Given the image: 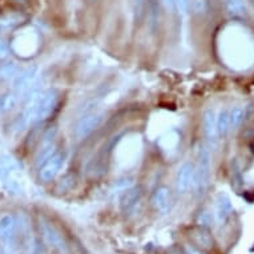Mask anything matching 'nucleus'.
I'll list each match as a JSON object with an SVG mask.
<instances>
[{"instance_id": "nucleus-8", "label": "nucleus", "mask_w": 254, "mask_h": 254, "mask_svg": "<svg viewBox=\"0 0 254 254\" xmlns=\"http://www.w3.org/2000/svg\"><path fill=\"white\" fill-rule=\"evenodd\" d=\"M204 133L208 138V141L214 145L217 141V136H218V132H217V115L214 112V109L208 108L205 109L204 112Z\"/></svg>"}, {"instance_id": "nucleus-4", "label": "nucleus", "mask_w": 254, "mask_h": 254, "mask_svg": "<svg viewBox=\"0 0 254 254\" xmlns=\"http://www.w3.org/2000/svg\"><path fill=\"white\" fill-rule=\"evenodd\" d=\"M64 161H65V156L63 153L52 154L46 163L43 164V167L40 168V175H39L40 176V180L44 181V183L52 181L63 168Z\"/></svg>"}, {"instance_id": "nucleus-10", "label": "nucleus", "mask_w": 254, "mask_h": 254, "mask_svg": "<svg viewBox=\"0 0 254 254\" xmlns=\"http://www.w3.org/2000/svg\"><path fill=\"white\" fill-rule=\"evenodd\" d=\"M141 188L134 187L130 188L128 190H125V193L123 194L120 200L121 208L124 209L125 212H128L130 209H133L136 205L138 204V201L141 200Z\"/></svg>"}, {"instance_id": "nucleus-16", "label": "nucleus", "mask_w": 254, "mask_h": 254, "mask_svg": "<svg viewBox=\"0 0 254 254\" xmlns=\"http://www.w3.org/2000/svg\"><path fill=\"white\" fill-rule=\"evenodd\" d=\"M21 17L19 15H7L0 19V31H11L20 23Z\"/></svg>"}, {"instance_id": "nucleus-5", "label": "nucleus", "mask_w": 254, "mask_h": 254, "mask_svg": "<svg viewBox=\"0 0 254 254\" xmlns=\"http://www.w3.org/2000/svg\"><path fill=\"white\" fill-rule=\"evenodd\" d=\"M194 175H196V168L192 163H184L179 168L176 176V188L179 193H187L194 185Z\"/></svg>"}, {"instance_id": "nucleus-21", "label": "nucleus", "mask_w": 254, "mask_h": 254, "mask_svg": "<svg viewBox=\"0 0 254 254\" xmlns=\"http://www.w3.org/2000/svg\"><path fill=\"white\" fill-rule=\"evenodd\" d=\"M9 47L4 40H0V59H4L8 55Z\"/></svg>"}, {"instance_id": "nucleus-22", "label": "nucleus", "mask_w": 254, "mask_h": 254, "mask_svg": "<svg viewBox=\"0 0 254 254\" xmlns=\"http://www.w3.org/2000/svg\"><path fill=\"white\" fill-rule=\"evenodd\" d=\"M163 3L169 11H175L176 9V0H163Z\"/></svg>"}, {"instance_id": "nucleus-18", "label": "nucleus", "mask_w": 254, "mask_h": 254, "mask_svg": "<svg viewBox=\"0 0 254 254\" xmlns=\"http://www.w3.org/2000/svg\"><path fill=\"white\" fill-rule=\"evenodd\" d=\"M16 103V96L15 95H4L0 97V112H7L12 108Z\"/></svg>"}, {"instance_id": "nucleus-7", "label": "nucleus", "mask_w": 254, "mask_h": 254, "mask_svg": "<svg viewBox=\"0 0 254 254\" xmlns=\"http://www.w3.org/2000/svg\"><path fill=\"white\" fill-rule=\"evenodd\" d=\"M55 136H56V130L50 129L46 132L43 136V140L39 146L38 153H36V165H42L48 160V158L54 154L55 149Z\"/></svg>"}, {"instance_id": "nucleus-11", "label": "nucleus", "mask_w": 254, "mask_h": 254, "mask_svg": "<svg viewBox=\"0 0 254 254\" xmlns=\"http://www.w3.org/2000/svg\"><path fill=\"white\" fill-rule=\"evenodd\" d=\"M230 128V111L229 109H221L217 115V132L218 136H225Z\"/></svg>"}, {"instance_id": "nucleus-13", "label": "nucleus", "mask_w": 254, "mask_h": 254, "mask_svg": "<svg viewBox=\"0 0 254 254\" xmlns=\"http://www.w3.org/2000/svg\"><path fill=\"white\" fill-rule=\"evenodd\" d=\"M225 5L228 12L232 15V16L241 17L244 15H246V4L245 0H225Z\"/></svg>"}, {"instance_id": "nucleus-23", "label": "nucleus", "mask_w": 254, "mask_h": 254, "mask_svg": "<svg viewBox=\"0 0 254 254\" xmlns=\"http://www.w3.org/2000/svg\"><path fill=\"white\" fill-rule=\"evenodd\" d=\"M144 3H145V0H133V5L134 9H136V12H141L142 7H144Z\"/></svg>"}, {"instance_id": "nucleus-3", "label": "nucleus", "mask_w": 254, "mask_h": 254, "mask_svg": "<svg viewBox=\"0 0 254 254\" xmlns=\"http://www.w3.org/2000/svg\"><path fill=\"white\" fill-rule=\"evenodd\" d=\"M103 119H104L103 113H88L83 116L75 127V136L79 140L87 138L101 124Z\"/></svg>"}, {"instance_id": "nucleus-15", "label": "nucleus", "mask_w": 254, "mask_h": 254, "mask_svg": "<svg viewBox=\"0 0 254 254\" xmlns=\"http://www.w3.org/2000/svg\"><path fill=\"white\" fill-rule=\"evenodd\" d=\"M13 229H15V221H13L12 216L5 214L0 218V234H1V237H12Z\"/></svg>"}, {"instance_id": "nucleus-12", "label": "nucleus", "mask_w": 254, "mask_h": 254, "mask_svg": "<svg viewBox=\"0 0 254 254\" xmlns=\"http://www.w3.org/2000/svg\"><path fill=\"white\" fill-rule=\"evenodd\" d=\"M153 202L160 212H167L169 208V190L167 188H158L154 193Z\"/></svg>"}, {"instance_id": "nucleus-20", "label": "nucleus", "mask_w": 254, "mask_h": 254, "mask_svg": "<svg viewBox=\"0 0 254 254\" xmlns=\"http://www.w3.org/2000/svg\"><path fill=\"white\" fill-rule=\"evenodd\" d=\"M190 7V0H176V8L181 15H187Z\"/></svg>"}, {"instance_id": "nucleus-1", "label": "nucleus", "mask_w": 254, "mask_h": 254, "mask_svg": "<svg viewBox=\"0 0 254 254\" xmlns=\"http://www.w3.org/2000/svg\"><path fill=\"white\" fill-rule=\"evenodd\" d=\"M210 180V153L205 146H201L198 150V165L194 175V188L198 194H202L206 190Z\"/></svg>"}, {"instance_id": "nucleus-19", "label": "nucleus", "mask_w": 254, "mask_h": 254, "mask_svg": "<svg viewBox=\"0 0 254 254\" xmlns=\"http://www.w3.org/2000/svg\"><path fill=\"white\" fill-rule=\"evenodd\" d=\"M193 12L196 15H202L208 9V1L206 0H190Z\"/></svg>"}, {"instance_id": "nucleus-14", "label": "nucleus", "mask_w": 254, "mask_h": 254, "mask_svg": "<svg viewBox=\"0 0 254 254\" xmlns=\"http://www.w3.org/2000/svg\"><path fill=\"white\" fill-rule=\"evenodd\" d=\"M19 75V67L16 63L9 62L0 65V80H12Z\"/></svg>"}, {"instance_id": "nucleus-6", "label": "nucleus", "mask_w": 254, "mask_h": 254, "mask_svg": "<svg viewBox=\"0 0 254 254\" xmlns=\"http://www.w3.org/2000/svg\"><path fill=\"white\" fill-rule=\"evenodd\" d=\"M12 47L19 56L28 58L29 55H34L35 51L38 50V36L34 32L21 34L19 38L13 40Z\"/></svg>"}, {"instance_id": "nucleus-9", "label": "nucleus", "mask_w": 254, "mask_h": 254, "mask_svg": "<svg viewBox=\"0 0 254 254\" xmlns=\"http://www.w3.org/2000/svg\"><path fill=\"white\" fill-rule=\"evenodd\" d=\"M233 212V205H232V201H230V197L226 194V193L221 192L218 196H217L216 200V214L217 218L220 221L228 220Z\"/></svg>"}, {"instance_id": "nucleus-2", "label": "nucleus", "mask_w": 254, "mask_h": 254, "mask_svg": "<svg viewBox=\"0 0 254 254\" xmlns=\"http://www.w3.org/2000/svg\"><path fill=\"white\" fill-rule=\"evenodd\" d=\"M39 68L36 65L25 68L24 71L19 72V75L13 79V89L17 96L23 97L27 92L34 87L35 80L38 77Z\"/></svg>"}, {"instance_id": "nucleus-17", "label": "nucleus", "mask_w": 254, "mask_h": 254, "mask_svg": "<svg viewBox=\"0 0 254 254\" xmlns=\"http://www.w3.org/2000/svg\"><path fill=\"white\" fill-rule=\"evenodd\" d=\"M244 117H245V111L241 108V107H236L230 111V128L234 129L241 125V123L244 121Z\"/></svg>"}]
</instances>
